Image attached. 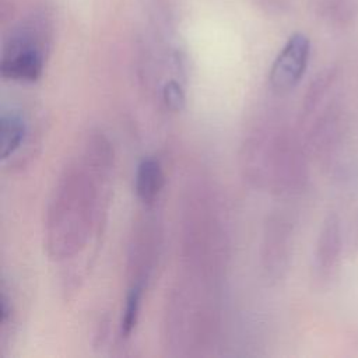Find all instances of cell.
Segmentation results:
<instances>
[{
    "label": "cell",
    "mask_w": 358,
    "mask_h": 358,
    "mask_svg": "<svg viewBox=\"0 0 358 358\" xmlns=\"http://www.w3.org/2000/svg\"><path fill=\"white\" fill-rule=\"evenodd\" d=\"M78 166L66 171L48 217V248L53 256L77 252L87 239L95 204V187Z\"/></svg>",
    "instance_id": "6da1fadb"
},
{
    "label": "cell",
    "mask_w": 358,
    "mask_h": 358,
    "mask_svg": "<svg viewBox=\"0 0 358 358\" xmlns=\"http://www.w3.org/2000/svg\"><path fill=\"white\" fill-rule=\"evenodd\" d=\"M309 120L312 122L306 136V145L320 164L331 165L337 159L344 137V113L338 101L331 98Z\"/></svg>",
    "instance_id": "7a4b0ae2"
},
{
    "label": "cell",
    "mask_w": 358,
    "mask_h": 358,
    "mask_svg": "<svg viewBox=\"0 0 358 358\" xmlns=\"http://www.w3.org/2000/svg\"><path fill=\"white\" fill-rule=\"evenodd\" d=\"M310 55V42L306 35L296 32L288 38L273 62L268 81L277 94L292 91L303 77Z\"/></svg>",
    "instance_id": "3957f363"
},
{
    "label": "cell",
    "mask_w": 358,
    "mask_h": 358,
    "mask_svg": "<svg viewBox=\"0 0 358 358\" xmlns=\"http://www.w3.org/2000/svg\"><path fill=\"white\" fill-rule=\"evenodd\" d=\"M341 225L336 213L324 218L312 256V277L317 287H326L337 273L341 256Z\"/></svg>",
    "instance_id": "277c9868"
},
{
    "label": "cell",
    "mask_w": 358,
    "mask_h": 358,
    "mask_svg": "<svg viewBox=\"0 0 358 358\" xmlns=\"http://www.w3.org/2000/svg\"><path fill=\"white\" fill-rule=\"evenodd\" d=\"M292 255V225L282 215H273L264 229L263 270L271 280H280Z\"/></svg>",
    "instance_id": "5b68a950"
},
{
    "label": "cell",
    "mask_w": 358,
    "mask_h": 358,
    "mask_svg": "<svg viewBox=\"0 0 358 358\" xmlns=\"http://www.w3.org/2000/svg\"><path fill=\"white\" fill-rule=\"evenodd\" d=\"M45 57L41 52H3L1 76L13 81L34 83L42 76Z\"/></svg>",
    "instance_id": "8992f818"
},
{
    "label": "cell",
    "mask_w": 358,
    "mask_h": 358,
    "mask_svg": "<svg viewBox=\"0 0 358 358\" xmlns=\"http://www.w3.org/2000/svg\"><path fill=\"white\" fill-rule=\"evenodd\" d=\"M165 185L164 169L158 159L144 158L136 171L134 178V190L141 203L151 206Z\"/></svg>",
    "instance_id": "52a82bcc"
},
{
    "label": "cell",
    "mask_w": 358,
    "mask_h": 358,
    "mask_svg": "<svg viewBox=\"0 0 358 358\" xmlns=\"http://www.w3.org/2000/svg\"><path fill=\"white\" fill-rule=\"evenodd\" d=\"M27 123L24 117L14 110L3 112L0 117V145L1 159L13 157L22 145L27 136Z\"/></svg>",
    "instance_id": "ba28073f"
},
{
    "label": "cell",
    "mask_w": 358,
    "mask_h": 358,
    "mask_svg": "<svg viewBox=\"0 0 358 358\" xmlns=\"http://www.w3.org/2000/svg\"><path fill=\"white\" fill-rule=\"evenodd\" d=\"M334 81H336L334 70H326L312 81L302 102V109H301L302 123H306L316 113V110L327 102L330 96L329 94L333 88Z\"/></svg>",
    "instance_id": "9c48e42d"
},
{
    "label": "cell",
    "mask_w": 358,
    "mask_h": 358,
    "mask_svg": "<svg viewBox=\"0 0 358 358\" xmlns=\"http://www.w3.org/2000/svg\"><path fill=\"white\" fill-rule=\"evenodd\" d=\"M143 282H133L130 285V289L126 295L124 301V309L120 320V336L129 337L134 327L137 326L138 316H140V306H141V298H143Z\"/></svg>",
    "instance_id": "30bf717a"
},
{
    "label": "cell",
    "mask_w": 358,
    "mask_h": 358,
    "mask_svg": "<svg viewBox=\"0 0 358 358\" xmlns=\"http://www.w3.org/2000/svg\"><path fill=\"white\" fill-rule=\"evenodd\" d=\"M161 96L166 109H169L171 112H180L186 105L185 90L176 80H169L164 84Z\"/></svg>",
    "instance_id": "8fae6325"
}]
</instances>
